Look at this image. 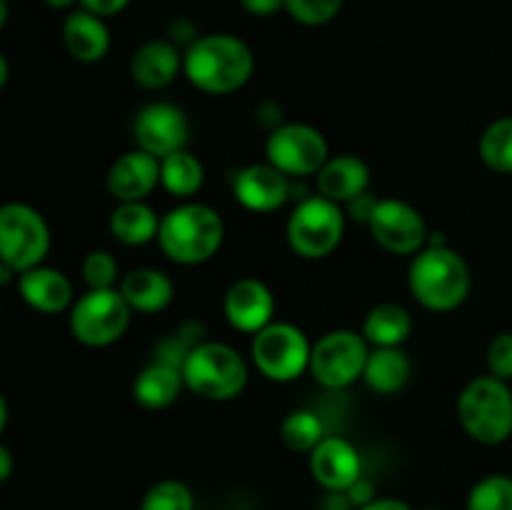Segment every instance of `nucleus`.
Wrapping results in <instances>:
<instances>
[{
  "label": "nucleus",
  "mask_w": 512,
  "mask_h": 510,
  "mask_svg": "<svg viewBox=\"0 0 512 510\" xmlns=\"http://www.w3.org/2000/svg\"><path fill=\"white\" fill-rule=\"evenodd\" d=\"M255 55L243 38L230 33L198 35L183 50V75L208 95H230L253 78Z\"/></svg>",
  "instance_id": "1"
},
{
  "label": "nucleus",
  "mask_w": 512,
  "mask_h": 510,
  "mask_svg": "<svg viewBox=\"0 0 512 510\" xmlns=\"http://www.w3.org/2000/svg\"><path fill=\"white\" fill-rule=\"evenodd\" d=\"M408 288L425 310L450 313L468 300L473 290V273L458 250L428 240V245L410 260Z\"/></svg>",
  "instance_id": "2"
},
{
  "label": "nucleus",
  "mask_w": 512,
  "mask_h": 510,
  "mask_svg": "<svg viewBox=\"0 0 512 510\" xmlns=\"http://www.w3.org/2000/svg\"><path fill=\"white\" fill-rule=\"evenodd\" d=\"M225 240L223 215L208 203L183 200L160 215L158 245L178 265H203L220 253Z\"/></svg>",
  "instance_id": "3"
},
{
  "label": "nucleus",
  "mask_w": 512,
  "mask_h": 510,
  "mask_svg": "<svg viewBox=\"0 0 512 510\" xmlns=\"http://www.w3.org/2000/svg\"><path fill=\"white\" fill-rule=\"evenodd\" d=\"M180 370H183L185 388L210 403L235 400L243 395L250 378L243 355L233 345L218 340H203L185 350Z\"/></svg>",
  "instance_id": "4"
},
{
  "label": "nucleus",
  "mask_w": 512,
  "mask_h": 510,
  "mask_svg": "<svg viewBox=\"0 0 512 510\" xmlns=\"http://www.w3.org/2000/svg\"><path fill=\"white\" fill-rule=\"evenodd\" d=\"M458 423L470 440L500 445L512 438V388L493 375H478L458 395Z\"/></svg>",
  "instance_id": "5"
},
{
  "label": "nucleus",
  "mask_w": 512,
  "mask_h": 510,
  "mask_svg": "<svg viewBox=\"0 0 512 510\" xmlns=\"http://www.w3.org/2000/svg\"><path fill=\"white\" fill-rule=\"evenodd\" d=\"M345 235L343 205L323 198L305 195L290 213L285 225V238L298 258L323 260L333 253Z\"/></svg>",
  "instance_id": "6"
},
{
  "label": "nucleus",
  "mask_w": 512,
  "mask_h": 510,
  "mask_svg": "<svg viewBox=\"0 0 512 510\" xmlns=\"http://www.w3.org/2000/svg\"><path fill=\"white\" fill-rule=\"evenodd\" d=\"M310 350L313 343L298 325L273 320L253 335L250 358L270 383H293L310 370Z\"/></svg>",
  "instance_id": "7"
},
{
  "label": "nucleus",
  "mask_w": 512,
  "mask_h": 510,
  "mask_svg": "<svg viewBox=\"0 0 512 510\" xmlns=\"http://www.w3.org/2000/svg\"><path fill=\"white\" fill-rule=\"evenodd\" d=\"M133 310L118 288L85 290L70 305V333L85 348H108L118 343L130 328Z\"/></svg>",
  "instance_id": "8"
},
{
  "label": "nucleus",
  "mask_w": 512,
  "mask_h": 510,
  "mask_svg": "<svg viewBox=\"0 0 512 510\" xmlns=\"http://www.w3.org/2000/svg\"><path fill=\"white\" fill-rule=\"evenodd\" d=\"M50 250V228L28 203L0 205V260L15 273L43 265Z\"/></svg>",
  "instance_id": "9"
},
{
  "label": "nucleus",
  "mask_w": 512,
  "mask_h": 510,
  "mask_svg": "<svg viewBox=\"0 0 512 510\" xmlns=\"http://www.w3.org/2000/svg\"><path fill=\"white\" fill-rule=\"evenodd\" d=\"M370 345L363 333L355 330H330L320 335L310 350L308 373L328 390H343L363 380Z\"/></svg>",
  "instance_id": "10"
},
{
  "label": "nucleus",
  "mask_w": 512,
  "mask_h": 510,
  "mask_svg": "<svg viewBox=\"0 0 512 510\" xmlns=\"http://www.w3.org/2000/svg\"><path fill=\"white\" fill-rule=\"evenodd\" d=\"M328 158V140L308 123H283L270 130L265 140V160L293 180L318 175Z\"/></svg>",
  "instance_id": "11"
},
{
  "label": "nucleus",
  "mask_w": 512,
  "mask_h": 510,
  "mask_svg": "<svg viewBox=\"0 0 512 510\" xmlns=\"http://www.w3.org/2000/svg\"><path fill=\"white\" fill-rule=\"evenodd\" d=\"M375 243L393 255H415L428 245V223L415 205L400 198H378L368 218Z\"/></svg>",
  "instance_id": "12"
},
{
  "label": "nucleus",
  "mask_w": 512,
  "mask_h": 510,
  "mask_svg": "<svg viewBox=\"0 0 512 510\" xmlns=\"http://www.w3.org/2000/svg\"><path fill=\"white\" fill-rule=\"evenodd\" d=\"M133 138L140 150L155 158H165V155L188 148L190 120L183 108L158 100L140 108V113L135 115Z\"/></svg>",
  "instance_id": "13"
},
{
  "label": "nucleus",
  "mask_w": 512,
  "mask_h": 510,
  "mask_svg": "<svg viewBox=\"0 0 512 510\" xmlns=\"http://www.w3.org/2000/svg\"><path fill=\"white\" fill-rule=\"evenodd\" d=\"M310 475L328 493H345L358 478H363V458L358 448L343 435H325L308 453Z\"/></svg>",
  "instance_id": "14"
},
{
  "label": "nucleus",
  "mask_w": 512,
  "mask_h": 510,
  "mask_svg": "<svg viewBox=\"0 0 512 510\" xmlns=\"http://www.w3.org/2000/svg\"><path fill=\"white\" fill-rule=\"evenodd\" d=\"M233 195L250 213H275L293 195V178H288L268 160L245 165L233 180Z\"/></svg>",
  "instance_id": "15"
},
{
  "label": "nucleus",
  "mask_w": 512,
  "mask_h": 510,
  "mask_svg": "<svg viewBox=\"0 0 512 510\" xmlns=\"http://www.w3.org/2000/svg\"><path fill=\"white\" fill-rule=\"evenodd\" d=\"M223 313L235 330L255 335L275 320L273 290L258 278H238L225 290Z\"/></svg>",
  "instance_id": "16"
},
{
  "label": "nucleus",
  "mask_w": 512,
  "mask_h": 510,
  "mask_svg": "<svg viewBox=\"0 0 512 510\" xmlns=\"http://www.w3.org/2000/svg\"><path fill=\"white\" fill-rule=\"evenodd\" d=\"M105 185L115 203L145 200L160 185V158L140 148L128 150L113 160Z\"/></svg>",
  "instance_id": "17"
},
{
  "label": "nucleus",
  "mask_w": 512,
  "mask_h": 510,
  "mask_svg": "<svg viewBox=\"0 0 512 510\" xmlns=\"http://www.w3.org/2000/svg\"><path fill=\"white\" fill-rule=\"evenodd\" d=\"M183 73V50L170 38H153L138 45L130 58V78L143 90H163Z\"/></svg>",
  "instance_id": "18"
},
{
  "label": "nucleus",
  "mask_w": 512,
  "mask_h": 510,
  "mask_svg": "<svg viewBox=\"0 0 512 510\" xmlns=\"http://www.w3.org/2000/svg\"><path fill=\"white\" fill-rule=\"evenodd\" d=\"M18 293L33 310L55 315L68 310L75 303L73 283L63 270L38 265L18 275Z\"/></svg>",
  "instance_id": "19"
},
{
  "label": "nucleus",
  "mask_w": 512,
  "mask_h": 510,
  "mask_svg": "<svg viewBox=\"0 0 512 510\" xmlns=\"http://www.w3.org/2000/svg\"><path fill=\"white\" fill-rule=\"evenodd\" d=\"M318 193L338 205H348L350 200L360 198L370 188V168L358 155H330L328 163L315 175Z\"/></svg>",
  "instance_id": "20"
},
{
  "label": "nucleus",
  "mask_w": 512,
  "mask_h": 510,
  "mask_svg": "<svg viewBox=\"0 0 512 510\" xmlns=\"http://www.w3.org/2000/svg\"><path fill=\"white\" fill-rule=\"evenodd\" d=\"M63 45L68 55L78 63H98L110 50V30L105 18L78 8L70 10L63 20Z\"/></svg>",
  "instance_id": "21"
},
{
  "label": "nucleus",
  "mask_w": 512,
  "mask_h": 510,
  "mask_svg": "<svg viewBox=\"0 0 512 510\" xmlns=\"http://www.w3.org/2000/svg\"><path fill=\"white\" fill-rule=\"evenodd\" d=\"M120 295L133 313L153 315L168 308L175 298V283L168 273L158 268H135L125 273L118 283Z\"/></svg>",
  "instance_id": "22"
},
{
  "label": "nucleus",
  "mask_w": 512,
  "mask_h": 510,
  "mask_svg": "<svg viewBox=\"0 0 512 510\" xmlns=\"http://www.w3.org/2000/svg\"><path fill=\"white\" fill-rule=\"evenodd\" d=\"M185 388L183 370L170 360H155L133 380V398L145 410H168Z\"/></svg>",
  "instance_id": "23"
},
{
  "label": "nucleus",
  "mask_w": 512,
  "mask_h": 510,
  "mask_svg": "<svg viewBox=\"0 0 512 510\" xmlns=\"http://www.w3.org/2000/svg\"><path fill=\"white\" fill-rule=\"evenodd\" d=\"M160 215L145 200L118 203L108 218V230L125 248H140L158 240Z\"/></svg>",
  "instance_id": "24"
},
{
  "label": "nucleus",
  "mask_w": 512,
  "mask_h": 510,
  "mask_svg": "<svg viewBox=\"0 0 512 510\" xmlns=\"http://www.w3.org/2000/svg\"><path fill=\"white\" fill-rule=\"evenodd\" d=\"M360 333L368 340L370 348H403V343L413 333V315L405 305L385 300L370 308Z\"/></svg>",
  "instance_id": "25"
},
{
  "label": "nucleus",
  "mask_w": 512,
  "mask_h": 510,
  "mask_svg": "<svg viewBox=\"0 0 512 510\" xmlns=\"http://www.w3.org/2000/svg\"><path fill=\"white\" fill-rule=\"evenodd\" d=\"M413 375V363L403 348H370L363 383L378 395H398Z\"/></svg>",
  "instance_id": "26"
},
{
  "label": "nucleus",
  "mask_w": 512,
  "mask_h": 510,
  "mask_svg": "<svg viewBox=\"0 0 512 510\" xmlns=\"http://www.w3.org/2000/svg\"><path fill=\"white\" fill-rule=\"evenodd\" d=\"M205 183V168L188 148L160 158V188L178 200H190Z\"/></svg>",
  "instance_id": "27"
},
{
  "label": "nucleus",
  "mask_w": 512,
  "mask_h": 510,
  "mask_svg": "<svg viewBox=\"0 0 512 510\" xmlns=\"http://www.w3.org/2000/svg\"><path fill=\"white\" fill-rule=\"evenodd\" d=\"M478 155L488 170L498 175H512V115L493 120L483 130Z\"/></svg>",
  "instance_id": "28"
},
{
  "label": "nucleus",
  "mask_w": 512,
  "mask_h": 510,
  "mask_svg": "<svg viewBox=\"0 0 512 510\" xmlns=\"http://www.w3.org/2000/svg\"><path fill=\"white\" fill-rule=\"evenodd\" d=\"M325 425L313 410H290L280 423V440L295 453H310L325 438Z\"/></svg>",
  "instance_id": "29"
},
{
  "label": "nucleus",
  "mask_w": 512,
  "mask_h": 510,
  "mask_svg": "<svg viewBox=\"0 0 512 510\" xmlns=\"http://www.w3.org/2000/svg\"><path fill=\"white\" fill-rule=\"evenodd\" d=\"M465 510H512V475L490 473L470 488Z\"/></svg>",
  "instance_id": "30"
},
{
  "label": "nucleus",
  "mask_w": 512,
  "mask_h": 510,
  "mask_svg": "<svg viewBox=\"0 0 512 510\" xmlns=\"http://www.w3.org/2000/svg\"><path fill=\"white\" fill-rule=\"evenodd\" d=\"M140 510H195V495L183 480L165 478L150 485L140 500Z\"/></svg>",
  "instance_id": "31"
},
{
  "label": "nucleus",
  "mask_w": 512,
  "mask_h": 510,
  "mask_svg": "<svg viewBox=\"0 0 512 510\" xmlns=\"http://www.w3.org/2000/svg\"><path fill=\"white\" fill-rule=\"evenodd\" d=\"M80 273H83L88 290L118 288L120 278H123L118 260H115V255L110 250H90L83 258Z\"/></svg>",
  "instance_id": "32"
},
{
  "label": "nucleus",
  "mask_w": 512,
  "mask_h": 510,
  "mask_svg": "<svg viewBox=\"0 0 512 510\" xmlns=\"http://www.w3.org/2000/svg\"><path fill=\"white\" fill-rule=\"evenodd\" d=\"M345 0H285V13L305 28H320L335 20Z\"/></svg>",
  "instance_id": "33"
},
{
  "label": "nucleus",
  "mask_w": 512,
  "mask_h": 510,
  "mask_svg": "<svg viewBox=\"0 0 512 510\" xmlns=\"http://www.w3.org/2000/svg\"><path fill=\"white\" fill-rule=\"evenodd\" d=\"M485 363H488V375L493 378L512 380V330L498 333L488 345V353H485Z\"/></svg>",
  "instance_id": "34"
},
{
  "label": "nucleus",
  "mask_w": 512,
  "mask_h": 510,
  "mask_svg": "<svg viewBox=\"0 0 512 510\" xmlns=\"http://www.w3.org/2000/svg\"><path fill=\"white\" fill-rule=\"evenodd\" d=\"M345 498H348L350 505H353V508L358 510V508H363V505L373 503V500L378 498V493H375L373 480L358 478L353 485H350L348 490H345Z\"/></svg>",
  "instance_id": "35"
},
{
  "label": "nucleus",
  "mask_w": 512,
  "mask_h": 510,
  "mask_svg": "<svg viewBox=\"0 0 512 510\" xmlns=\"http://www.w3.org/2000/svg\"><path fill=\"white\" fill-rule=\"evenodd\" d=\"M238 3L253 18H270V15L285 10V0H238Z\"/></svg>",
  "instance_id": "36"
},
{
  "label": "nucleus",
  "mask_w": 512,
  "mask_h": 510,
  "mask_svg": "<svg viewBox=\"0 0 512 510\" xmlns=\"http://www.w3.org/2000/svg\"><path fill=\"white\" fill-rule=\"evenodd\" d=\"M130 5V0H80V8L90 10V13L100 15V18H113V15L123 13Z\"/></svg>",
  "instance_id": "37"
},
{
  "label": "nucleus",
  "mask_w": 512,
  "mask_h": 510,
  "mask_svg": "<svg viewBox=\"0 0 512 510\" xmlns=\"http://www.w3.org/2000/svg\"><path fill=\"white\" fill-rule=\"evenodd\" d=\"M198 38V30H195V25L190 23V20H185V18H178V20H173V23H170V40H173L175 45H185V48H188L190 43H193V40Z\"/></svg>",
  "instance_id": "38"
},
{
  "label": "nucleus",
  "mask_w": 512,
  "mask_h": 510,
  "mask_svg": "<svg viewBox=\"0 0 512 510\" xmlns=\"http://www.w3.org/2000/svg\"><path fill=\"white\" fill-rule=\"evenodd\" d=\"M358 510H413V508L400 498H375L373 503L363 505V508Z\"/></svg>",
  "instance_id": "39"
},
{
  "label": "nucleus",
  "mask_w": 512,
  "mask_h": 510,
  "mask_svg": "<svg viewBox=\"0 0 512 510\" xmlns=\"http://www.w3.org/2000/svg\"><path fill=\"white\" fill-rule=\"evenodd\" d=\"M10 475H13V453L0 443V483H5Z\"/></svg>",
  "instance_id": "40"
},
{
  "label": "nucleus",
  "mask_w": 512,
  "mask_h": 510,
  "mask_svg": "<svg viewBox=\"0 0 512 510\" xmlns=\"http://www.w3.org/2000/svg\"><path fill=\"white\" fill-rule=\"evenodd\" d=\"M45 5L53 10H73L75 5H80V0H45Z\"/></svg>",
  "instance_id": "41"
},
{
  "label": "nucleus",
  "mask_w": 512,
  "mask_h": 510,
  "mask_svg": "<svg viewBox=\"0 0 512 510\" xmlns=\"http://www.w3.org/2000/svg\"><path fill=\"white\" fill-rule=\"evenodd\" d=\"M15 275H18V273H15V270L10 268L8 263H3V260H0V285H8L10 280L15 278Z\"/></svg>",
  "instance_id": "42"
},
{
  "label": "nucleus",
  "mask_w": 512,
  "mask_h": 510,
  "mask_svg": "<svg viewBox=\"0 0 512 510\" xmlns=\"http://www.w3.org/2000/svg\"><path fill=\"white\" fill-rule=\"evenodd\" d=\"M8 78H10V65H8V60H5V55L0 53V88L8 83Z\"/></svg>",
  "instance_id": "43"
},
{
  "label": "nucleus",
  "mask_w": 512,
  "mask_h": 510,
  "mask_svg": "<svg viewBox=\"0 0 512 510\" xmlns=\"http://www.w3.org/2000/svg\"><path fill=\"white\" fill-rule=\"evenodd\" d=\"M5 425H8V403H5L3 393H0V435H3Z\"/></svg>",
  "instance_id": "44"
},
{
  "label": "nucleus",
  "mask_w": 512,
  "mask_h": 510,
  "mask_svg": "<svg viewBox=\"0 0 512 510\" xmlns=\"http://www.w3.org/2000/svg\"><path fill=\"white\" fill-rule=\"evenodd\" d=\"M5 20H8V0H0V30H3Z\"/></svg>",
  "instance_id": "45"
}]
</instances>
